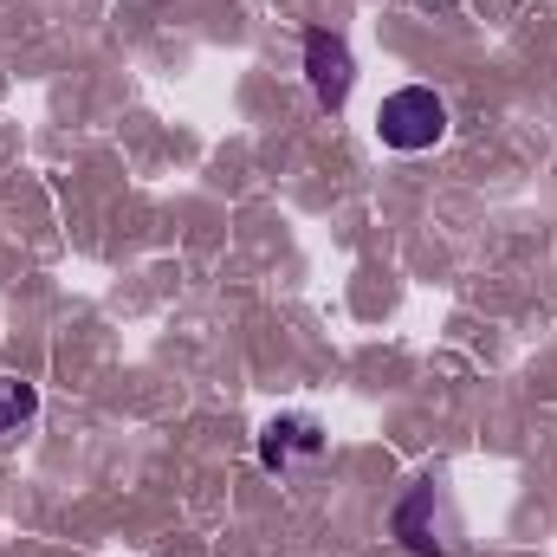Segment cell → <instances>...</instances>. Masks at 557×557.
<instances>
[{
    "label": "cell",
    "mask_w": 557,
    "mask_h": 557,
    "mask_svg": "<svg viewBox=\"0 0 557 557\" xmlns=\"http://www.w3.org/2000/svg\"><path fill=\"white\" fill-rule=\"evenodd\" d=\"M260 460H267V473H292V467L324 460V421L318 416H273L260 428Z\"/></svg>",
    "instance_id": "cell-3"
},
{
    "label": "cell",
    "mask_w": 557,
    "mask_h": 557,
    "mask_svg": "<svg viewBox=\"0 0 557 557\" xmlns=\"http://www.w3.org/2000/svg\"><path fill=\"white\" fill-rule=\"evenodd\" d=\"M33 416H39V389L20 376H0V441H13Z\"/></svg>",
    "instance_id": "cell-5"
},
{
    "label": "cell",
    "mask_w": 557,
    "mask_h": 557,
    "mask_svg": "<svg viewBox=\"0 0 557 557\" xmlns=\"http://www.w3.org/2000/svg\"><path fill=\"white\" fill-rule=\"evenodd\" d=\"M305 78H311V91H318L324 111H344V98H350V85H357L350 46H344L337 33H305Z\"/></svg>",
    "instance_id": "cell-4"
},
{
    "label": "cell",
    "mask_w": 557,
    "mask_h": 557,
    "mask_svg": "<svg viewBox=\"0 0 557 557\" xmlns=\"http://www.w3.org/2000/svg\"><path fill=\"white\" fill-rule=\"evenodd\" d=\"M396 539L416 557H447L454 552V512H447V493L441 480H416L409 499L396 506Z\"/></svg>",
    "instance_id": "cell-2"
},
{
    "label": "cell",
    "mask_w": 557,
    "mask_h": 557,
    "mask_svg": "<svg viewBox=\"0 0 557 557\" xmlns=\"http://www.w3.org/2000/svg\"><path fill=\"white\" fill-rule=\"evenodd\" d=\"M376 137H383V149H403V156L434 149V143L447 137V104H441L428 85H403V91L383 98V111H376Z\"/></svg>",
    "instance_id": "cell-1"
}]
</instances>
